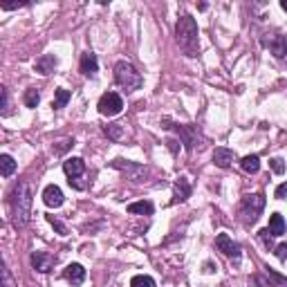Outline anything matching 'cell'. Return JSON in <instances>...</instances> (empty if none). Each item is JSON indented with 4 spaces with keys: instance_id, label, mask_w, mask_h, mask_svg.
<instances>
[{
    "instance_id": "1",
    "label": "cell",
    "mask_w": 287,
    "mask_h": 287,
    "mask_svg": "<svg viewBox=\"0 0 287 287\" xmlns=\"http://www.w3.org/2000/svg\"><path fill=\"white\" fill-rule=\"evenodd\" d=\"M31 215V188L27 182H18L12 193V218L14 227H25Z\"/></svg>"
},
{
    "instance_id": "2",
    "label": "cell",
    "mask_w": 287,
    "mask_h": 287,
    "mask_svg": "<svg viewBox=\"0 0 287 287\" xmlns=\"http://www.w3.org/2000/svg\"><path fill=\"white\" fill-rule=\"evenodd\" d=\"M175 39H177V45L184 50L186 56H196L198 50H200V41H198V25L191 16H180L175 25Z\"/></svg>"
},
{
    "instance_id": "3",
    "label": "cell",
    "mask_w": 287,
    "mask_h": 287,
    "mask_svg": "<svg viewBox=\"0 0 287 287\" xmlns=\"http://www.w3.org/2000/svg\"><path fill=\"white\" fill-rule=\"evenodd\" d=\"M115 81L117 85H121L126 92H135L142 88V74L137 72V68L128 61H119L115 66Z\"/></svg>"
},
{
    "instance_id": "4",
    "label": "cell",
    "mask_w": 287,
    "mask_h": 287,
    "mask_svg": "<svg viewBox=\"0 0 287 287\" xmlns=\"http://www.w3.org/2000/svg\"><path fill=\"white\" fill-rule=\"evenodd\" d=\"M265 209V198L261 193H253V196H245L240 202V218L245 225H256Z\"/></svg>"
},
{
    "instance_id": "5",
    "label": "cell",
    "mask_w": 287,
    "mask_h": 287,
    "mask_svg": "<svg viewBox=\"0 0 287 287\" xmlns=\"http://www.w3.org/2000/svg\"><path fill=\"white\" fill-rule=\"evenodd\" d=\"M63 171H66V175L70 177V186H74V188H85V184L83 182H79V177L85 173V162L81 160V157H70V160L63 162Z\"/></svg>"
},
{
    "instance_id": "6",
    "label": "cell",
    "mask_w": 287,
    "mask_h": 287,
    "mask_svg": "<svg viewBox=\"0 0 287 287\" xmlns=\"http://www.w3.org/2000/svg\"><path fill=\"white\" fill-rule=\"evenodd\" d=\"M99 112L104 117H115L121 112V108H123V99L117 94V92H106L104 97L99 99Z\"/></svg>"
},
{
    "instance_id": "7",
    "label": "cell",
    "mask_w": 287,
    "mask_h": 287,
    "mask_svg": "<svg viewBox=\"0 0 287 287\" xmlns=\"http://www.w3.org/2000/svg\"><path fill=\"white\" fill-rule=\"evenodd\" d=\"M263 45L269 47V52H272L276 58H285L287 56V41H285V36H280V34H265L263 36Z\"/></svg>"
},
{
    "instance_id": "8",
    "label": "cell",
    "mask_w": 287,
    "mask_h": 287,
    "mask_svg": "<svg viewBox=\"0 0 287 287\" xmlns=\"http://www.w3.org/2000/svg\"><path fill=\"white\" fill-rule=\"evenodd\" d=\"M215 247H218V251H222L229 258H234V261L240 258V245L234 242V238H231L229 234H218V238H215Z\"/></svg>"
},
{
    "instance_id": "9",
    "label": "cell",
    "mask_w": 287,
    "mask_h": 287,
    "mask_svg": "<svg viewBox=\"0 0 287 287\" xmlns=\"http://www.w3.org/2000/svg\"><path fill=\"white\" fill-rule=\"evenodd\" d=\"M29 261H31V267H34L36 272H41V274H47L54 267V256L52 253H47V251H34Z\"/></svg>"
},
{
    "instance_id": "10",
    "label": "cell",
    "mask_w": 287,
    "mask_h": 287,
    "mask_svg": "<svg viewBox=\"0 0 287 287\" xmlns=\"http://www.w3.org/2000/svg\"><path fill=\"white\" fill-rule=\"evenodd\" d=\"M63 191L56 186V184H50V186H45V191H43V202L47 204L50 209H58L63 204Z\"/></svg>"
},
{
    "instance_id": "11",
    "label": "cell",
    "mask_w": 287,
    "mask_h": 287,
    "mask_svg": "<svg viewBox=\"0 0 287 287\" xmlns=\"http://www.w3.org/2000/svg\"><path fill=\"white\" fill-rule=\"evenodd\" d=\"M112 166L115 169H121V171H126L128 175H131V180H135V182H142V177L146 175V171L144 166H139V164H131V162H123V160H115L112 162Z\"/></svg>"
},
{
    "instance_id": "12",
    "label": "cell",
    "mask_w": 287,
    "mask_h": 287,
    "mask_svg": "<svg viewBox=\"0 0 287 287\" xmlns=\"http://www.w3.org/2000/svg\"><path fill=\"white\" fill-rule=\"evenodd\" d=\"M166 128H173L177 135L182 137V142L186 144V150H193L198 144V135H196V128L191 126H166Z\"/></svg>"
},
{
    "instance_id": "13",
    "label": "cell",
    "mask_w": 287,
    "mask_h": 287,
    "mask_svg": "<svg viewBox=\"0 0 287 287\" xmlns=\"http://www.w3.org/2000/svg\"><path fill=\"white\" fill-rule=\"evenodd\" d=\"M63 278L70 280L72 285H81V283L85 280V269H83V265H79V263L68 265V267L63 269Z\"/></svg>"
},
{
    "instance_id": "14",
    "label": "cell",
    "mask_w": 287,
    "mask_h": 287,
    "mask_svg": "<svg viewBox=\"0 0 287 287\" xmlns=\"http://www.w3.org/2000/svg\"><path fill=\"white\" fill-rule=\"evenodd\" d=\"M97 70H99V61H97V54L85 52L83 56H81V72H83V77H94Z\"/></svg>"
},
{
    "instance_id": "15",
    "label": "cell",
    "mask_w": 287,
    "mask_h": 287,
    "mask_svg": "<svg viewBox=\"0 0 287 287\" xmlns=\"http://www.w3.org/2000/svg\"><path fill=\"white\" fill-rule=\"evenodd\" d=\"M236 160V155H234V150H229V148H215L213 150V164L215 166H220V169H229L231 166V162Z\"/></svg>"
},
{
    "instance_id": "16",
    "label": "cell",
    "mask_w": 287,
    "mask_h": 287,
    "mask_svg": "<svg viewBox=\"0 0 287 287\" xmlns=\"http://www.w3.org/2000/svg\"><path fill=\"white\" fill-rule=\"evenodd\" d=\"M56 56H54V54H45V56H41L39 61L34 63V70L39 74H52L54 72V68H56Z\"/></svg>"
},
{
    "instance_id": "17",
    "label": "cell",
    "mask_w": 287,
    "mask_h": 287,
    "mask_svg": "<svg viewBox=\"0 0 287 287\" xmlns=\"http://www.w3.org/2000/svg\"><path fill=\"white\" fill-rule=\"evenodd\" d=\"M153 211H155V207L148 200H139V202L128 204V213H133V215H150Z\"/></svg>"
},
{
    "instance_id": "18",
    "label": "cell",
    "mask_w": 287,
    "mask_h": 287,
    "mask_svg": "<svg viewBox=\"0 0 287 287\" xmlns=\"http://www.w3.org/2000/svg\"><path fill=\"white\" fill-rule=\"evenodd\" d=\"M186 198H191V184H188L186 177H180L175 182V200L173 202H184Z\"/></svg>"
},
{
    "instance_id": "19",
    "label": "cell",
    "mask_w": 287,
    "mask_h": 287,
    "mask_svg": "<svg viewBox=\"0 0 287 287\" xmlns=\"http://www.w3.org/2000/svg\"><path fill=\"white\" fill-rule=\"evenodd\" d=\"M240 166L245 173H251V175H256L258 171H261V157L258 155H245L240 160Z\"/></svg>"
},
{
    "instance_id": "20",
    "label": "cell",
    "mask_w": 287,
    "mask_h": 287,
    "mask_svg": "<svg viewBox=\"0 0 287 287\" xmlns=\"http://www.w3.org/2000/svg\"><path fill=\"white\" fill-rule=\"evenodd\" d=\"M269 234L272 236H283L285 234V220H283V215L280 213H272L269 215Z\"/></svg>"
},
{
    "instance_id": "21",
    "label": "cell",
    "mask_w": 287,
    "mask_h": 287,
    "mask_svg": "<svg viewBox=\"0 0 287 287\" xmlns=\"http://www.w3.org/2000/svg\"><path fill=\"white\" fill-rule=\"evenodd\" d=\"M14 171H16V160L12 155L3 153V155H0V173H3V177L14 175Z\"/></svg>"
},
{
    "instance_id": "22",
    "label": "cell",
    "mask_w": 287,
    "mask_h": 287,
    "mask_svg": "<svg viewBox=\"0 0 287 287\" xmlns=\"http://www.w3.org/2000/svg\"><path fill=\"white\" fill-rule=\"evenodd\" d=\"M68 101H70V92L66 88H58L56 97H54V101H52V108L54 110H61V108H66Z\"/></svg>"
},
{
    "instance_id": "23",
    "label": "cell",
    "mask_w": 287,
    "mask_h": 287,
    "mask_svg": "<svg viewBox=\"0 0 287 287\" xmlns=\"http://www.w3.org/2000/svg\"><path fill=\"white\" fill-rule=\"evenodd\" d=\"M131 287H157V285H155V280L150 278V276H144V274H139V276H133V280H131Z\"/></svg>"
},
{
    "instance_id": "24",
    "label": "cell",
    "mask_w": 287,
    "mask_h": 287,
    "mask_svg": "<svg viewBox=\"0 0 287 287\" xmlns=\"http://www.w3.org/2000/svg\"><path fill=\"white\" fill-rule=\"evenodd\" d=\"M39 101H41L39 90L31 88V90H27V92H25V106H27V108H36V106H39Z\"/></svg>"
},
{
    "instance_id": "25",
    "label": "cell",
    "mask_w": 287,
    "mask_h": 287,
    "mask_svg": "<svg viewBox=\"0 0 287 287\" xmlns=\"http://www.w3.org/2000/svg\"><path fill=\"white\" fill-rule=\"evenodd\" d=\"M3 287H18V283L12 278V272H9L7 263H3Z\"/></svg>"
},
{
    "instance_id": "26",
    "label": "cell",
    "mask_w": 287,
    "mask_h": 287,
    "mask_svg": "<svg viewBox=\"0 0 287 287\" xmlns=\"http://www.w3.org/2000/svg\"><path fill=\"white\" fill-rule=\"evenodd\" d=\"M106 135H108V137H112V139H121L123 126H121V123H112V126H106Z\"/></svg>"
},
{
    "instance_id": "27",
    "label": "cell",
    "mask_w": 287,
    "mask_h": 287,
    "mask_svg": "<svg viewBox=\"0 0 287 287\" xmlns=\"http://www.w3.org/2000/svg\"><path fill=\"white\" fill-rule=\"evenodd\" d=\"M47 222H50V225H52L54 229H56V231H58V234H61V236H68V227L63 225L61 220H56V218H54V215H47Z\"/></svg>"
},
{
    "instance_id": "28",
    "label": "cell",
    "mask_w": 287,
    "mask_h": 287,
    "mask_svg": "<svg viewBox=\"0 0 287 287\" xmlns=\"http://www.w3.org/2000/svg\"><path fill=\"white\" fill-rule=\"evenodd\" d=\"M269 166H272V171L276 173V175H283L285 173V164L280 157H274V160H269Z\"/></svg>"
},
{
    "instance_id": "29",
    "label": "cell",
    "mask_w": 287,
    "mask_h": 287,
    "mask_svg": "<svg viewBox=\"0 0 287 287\" xmlns=\"http://www.w3.org/2000/svg\"><path fill=\"white\" fill-rule=\"evenodd\" d=\"M258 238H261V242L267 249H274V238H272V234H269V229H263L261 234H258Z\"/></svg>"
},
{
    "instance_id": "30",
    "label": "cell",
    "mask_w": 287,
    "mask_h": 287,
    "mask_svg": "<svg viewBox=\"0 0 287 287\" xmlns=\"http://www.w3.org/2000/svg\"><path fill=\"white\" fill-rule=\"evenodd\" d=\"M3 90V115H9V92L7 88H0Z\"/></svg>"
},
{
    "instance_id": "31",
    "label": "cell",
    "mask_w": 287,
    "mask_h": 287,
    "mask_svg": "<svg viewBox=\"0 0 287 287\" xmlns=\"http://www.w3.org/2000/svg\"><path fill=\"white\" fill-rule=\"evenodd\" d=\"M276 198H278V200H287V182L276 186Z\"/></svg>"
},
{
    "instance_id": "32",
    "label": "cell",
    "mask_w": 287,
    "mask_h": 287,
    "mask_svg": "<svg viewBox=\"0 0 287 287\" xmlns=\"http://www.w3.org/2000/svg\"><path fill=\"white\" fill-rule=\"evenodd\" d=\"M276 258H278V261H287V245L285 242L276 247Z\"/></svg>"
},
{
    "instance_id": "33",
    "label": "cell",
    "mask_w": 287,
    "mask_h": 287,
    "mask_svg": "<svg viewBox=\"0 0 287 287\" xmlns=\"http://www.w3.org/2000/svg\"><path fill=\"white\" fill-rule=\"evenodd\" d=\"M256 283L261 285V287H276V285L272 283V280H267V278H265L263 274H258V276H256Z\"/></svg>"
},
{
    "instance_id": "34",
    "label": "cell",
    "mask_w": 287,
    "mask_h": 287,
    "mask_svg": "<svg viewBox=\"0 0 287 287\" xmlns=\"http://www.w3.org/2000/svg\"><path fill=\"white\" fill-rule=\"evenodd\" d=\"M23 5L25 3H3L0 7H3V9H18V7H23Z\"/></svg>"
},
{
    "instance_id": "35",
    "label": "cell",
    "mask_w": 287,
    "mask_h": 287,
    "mask_svg": "<svg viewBox=\"0 0 287 287\" xmlns=\"http://www.w3.org/2000/svg\"><path fill=\"white\" fill-rule=\"evenodd\" d=\"M166 144H169V148L173 150V153H177V142H175V139H169Z\"/></svg>"
},
{
    "instance_id": "36",
    "label": "cell",
    "mask_w": 287,
    "mask_h": 287,
    "mask_svg": "<svg viewBox=\"0 0 287 287\" xmlns=\"http://www.w3.org/2000/svg\"><path fill=\"white\" fill-rule=\"evenodd\" d=\"M280 7H283V12H287V0H280Z\"/></svg>"
}]
</instances>
